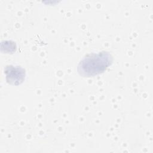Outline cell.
Wrapping results in <instances>:
<instances>
[{
    "label": "cell",
    "instance_id": "obj_3",
    "mask_svg": "<svg viewBox=\"0 0 153 153\" xmlns=\"http://www.w3.org/2000/svg\"><path fill=\"white\" fill-rule=\"evenodd\" d=\"M1 51L5 53H13L17 50V45L13 41H3L1 44Z\"/></svg>",
    "mask_w": 153,
    "mask_h": 153
},
{
    "label": "cell",
    "instance_id": "obj_2",
    "mask_svg": "<svg viewBox=\"0 0 153 153\" xmlns=\"http://www.w3.org/2000/svg\"><path fill=\"white\" fill-rule=\"evenodd\" d=\"M7 82L11 85H18L25 79V69L20 66L7 65L4 68Z\"/></svg>",
    "mask_w": 153,
    "mask_h": 153
},
{
    "label": "cell",
    "instance_id": "obj_1",
    "mask_svg": "<svg viewBox=\"0 0 153 153\" xmlns=\"http://www.w3.org/2000/svg\"><path fill=\"white\" fill-rule=\"evenodd\" d=\"M112 54L106 51L91 53L84 57L79 62L77 71L83 77H90L103 73L112 64Z\"/></svg>",
    "mask_w": 153,
    "mask_h": 153
}]
</instances>
